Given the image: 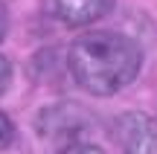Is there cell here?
<instances>
[{"mask_svg": "<svg viewBox=\"0 0 157 154\" xmlns=\"http://www.w3.org/2000/svg\"><path fill=\"white\" fill-rule=\"evenodd\" d=\"M67 64L76 85L93 96H113L137 79L143 50L134 38L113 29H96L73 41Z\"/></svg>", "mask_w": 157, "mask_h": 154, "instance_id": "obj_1", "label": "cell"}, {"mask_svg": "<svg viewBox=\"0 0 157 154\" xmlns=\"http://www.w3.org/2000/svg\"><path fill=\"white\" fill-rule=\"evenodd\" d=\"M122 154H157V122L146 114H125L113 125Z\"/></svg>", "mask_w": 157, "mask_h": 154, "instance_id": "obj_2", "label": "cell"}, {"mask_svg": "<svg viewBox=\"0 0 157 154\" xmlns=\"http://www.w3.org/2000/svg\"><path fill=\"white\" fill-rule=\"evenodd\" d=\"M113 0H47V9L64 26H87L111 12Z\"/></svg>", "mask_w": 157, "mask_h": 154, "instance_id": "obj_3", "label": "cell"}, {"mask_svg": "<svg viewBox=\"0 0 157 154\" xmlns=\"http://www.w3.org/2000/svg\"><path fill=\"white\" fill-rule=\"evenodd\" d=\"M82 108L76 105H56V108H47L41 111V119H38V131L44 137L56 140V137H67L73 134L76 125H82Z\"/></svg>", "mask_w": 157, "mask_h": 154, "instance_id": "obj_4", "label": "cell"}, {"mask_svg": "<svg viewBox=\"0 0 157 154\" xmlns=\"http://www.w3.org/2000/svg\"><path fill=\"white\" fill-rule=\"evenodd\" d=\"M12 143H15V125H12V119L6 114H0V151L9 148Z\"/></svg>", "mask_w": 157, "mask_h": 154, "instance_id": "obj_5", "label": "cell"}, {"mask_svg": "<svg viewBox=\"0 0 157 154\" xmlns=\"http://www.w3.org/2000/svg\"><path fill=\"white\" fill-rule=\"evenodd\" d=\"M58 154H105V151L96 148V145H87V143H73V145H67V148H61Z\"/></svg>", "mask_w": 157, "mask_h": 154, "instance_id": "obj_6", "label": "cell"}, {"mask_svg": "<svg viewBox=\"0 0 157 154\" xmlns=\"http://www.w3.org/2000/svg\"><path fill=\"white\" fill-rule=\"evenodd\" d=\"M9 81H12V67H9V61H6V58L0 55V96L6 93Z\"/></svg>", "mask_w": 157, "mask_h": 154, "instance_id": "obj_7", "label": "cell"}, {"mask_svg": "<svg viewBox=\"0 0 157 154\" xmlns=\"http://www.w3.org/2000/svg\"><path fill=\"white\" fill-rule=\"evenodd\" d=\"M6 32H9V9H6V3L0 0V41L6 38Z\"/></svg>", "mask_w": 157, "mask_h": 154, "instance_id": "obj_8", "label": "cell"}]
</instances>
